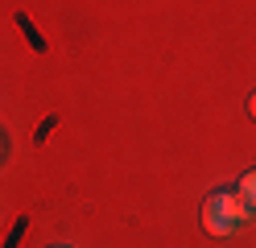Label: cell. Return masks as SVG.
<instances>
[{
	"mask_svg": "<svg viewBox=\"0 0 256 248\" xmlns=\"http://www.w3.org/2000/svg\"><path fill=\"white\" fill-rule=\"evenodd\" d=\"M248 211H252V207H248L236 190H228V194H211V198L202 203V227L211 231V236H232V231L248 219Z\"/></svg>",
	"mask_w": 256,
	"mask_h": 248,
	"instance_id": "6da1fadb",
	"label": "cell"
},
{
	"mask_svg": "<svg viewBox=\"0 0 256 248\" xmlns=\"http://www.w3.org/2000/svg\"><path fill=\"white\" fill-rule=\"evenodd\" d=\"M236 194H240V198H244V203H248V207L256 211V170H248L244 178H240V186H236Z\"/></svg>",
	"mask_w": 256,
	"mask_h": 248,
	"instance_id": "7a4b0ae2",
	"label": "cell"
},
{
	"mask_svg": "<svg viewBox=\"0 0 256 248\" xmlns=\"http://www.w3.org/2000/svg\"><path fill=\"white\" fill-rule=\"evenodd\" d=\"M248 112H252V116H256V95H252V99H248Z\"/></svg>",
	"mask_w": 256,
	"mask_h": 248,
	"instance_id": "3957f363",
	"label": "cell"
}]
</instances>
